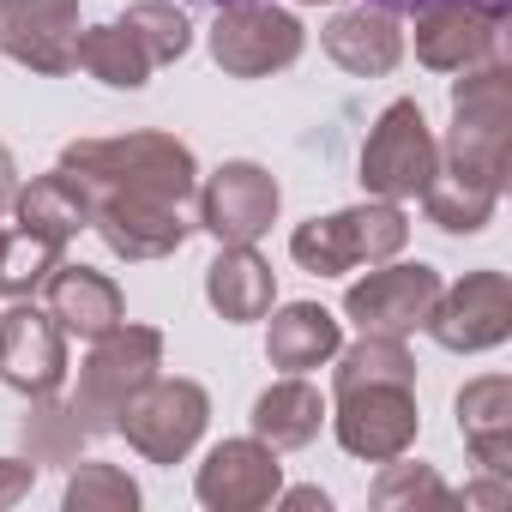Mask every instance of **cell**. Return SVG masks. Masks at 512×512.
<instances>
[{
  "label": "cell",
  "instance_id": "obj_3",
  "mask_svg": "<svg viewBox=\"0 0 512 512\" xmlns=\"http://www.w3.org/2000/svg\"><path fill=\"white\" fill-rule=\"evenodd\" d=\"M398 247H404V211L392 199L350 205L338 217H314V223H302L290 235V253L320 278H338V272H350L362 260H392Z\"/></svg>",
  "mask_w": 512,
  "mask_h": 512
},
{
  "label": "cell",
  "instance_id": "obj_10",
  "mask_svg": "<svg viewBox=\"0 0 512 512\" xmlns=\"http://www.w3.org/2000/svg\"><path fill=\"white\" fill-rule=\"evenodd\" d=\"M0 43L37 73H67L79 61V0H0Z\"/></svg>",
  "mask_w": 512,
  "mask_h": 512
},
{
  "label": "cell",
  "instance_id": "obj_21",
  "mask_svg": "<svg viewBox=\"0 0 512 512\" xmlns=\"http://www.w3.org/2000/svg\"><path fill=\"white\" fill-rule=\"evenodd\" d=\"M458 428L470 440V452L488 464V470H506V434H512V386L500 374L476 380L458 392Z\"/></svg>",
  "mask_w": 512,
  "mask_h": 512
},
{
  "label": "cell",
  "instance_id": "obj_8",
  "mask_svg": "<svg viewBox=\"0 0 512 512\" xmlns=\"http://www.w3.org/2000/svg\"><path fill=\"white\" fill-rule=\"evenodd\" d=\"M278 217V181L260 163H223L199 193V223L223 247H253Z\"/></svg>",
  "mask_w": 512,
  "mask_h": 512
},
{
  "label": "cell",
  "instance_id": "obj_11",
  "mask_svg": "<svg viewBox=\"0 0 512 512\" xmlns=\"http://www.w3.org/2000/svg\"><path fill=\"white\" fill-rule=\"evenodd\" d=\"M0 380L31 398H49L67 380V344H61L55 314H43V308L0 314Z\"/></svg>",
  "mask_w": 512,
  "mask_h": 512
},
{
  "label": "cell",
  "instance_id": "obj_4",
  "mask_svg": "<svg viewBox=\"0 0 512 512\" xmlns=\"http://www.w3.org/2000/svg\"><path fill=\"white\" fill-rule=\"evenodd\" d=\"M157 356H163V338L151 326H127V332L115 326V332L97 338L91 362L79 368V392H73V416L85 422V434L115 428L121 404L157 374Z\"/></svg>",
  "mask_w": 512,
  "mask_h": 512
},
{
  "label": "cell",
  "instance_id": "obj_12",
  "mask_svg": "<svg viewBox=\"0 0 512 512\" xmlns=\"http://www.w3.org/2000/svg\"><path fill=\"white\" fill-rule=\"evenodd\" d=\"M91 223L121 260H163L169 247L187 241L181 211L163 199H139V193H91Z\"/></svg>",
  "mask_w": 512,
  "mask_h": 512
},
{
  "label": "cell",
  "instance_id": "obj_23",
  "mask_svg": "<svg viewBox=\"0 0 512 512\" xmlns=\"http://www.w3.org/2000/svg\"><path fill=\"white\" fill-rule=\"evenodd\" d=\"M73 67H85V73H97L103 85H145L151 79V55L139 49V37L127 31V25H103V31H85L79 37V61Z\"/></svg>",
  "mask_w": 512,
  "mask_h": 512
},
{
  "label": "cell",
  "instance_id": "obj_27",
  "mask_svg": "<svg viewBox=\"0 0 512 512\" xmlns=\"http://www.w3.org/2000/svg\"><path fill=\"white\" fill-rule=\"evenodd\" d=\"M19 169H13V157H7V145H0V211H7L13 199H19V181H13Z\"/></svg>",
  "mask_w": 512,
  "mask_h": 512
},
{
  "label": "cell",
  "instance_id": "obj_16",
  "mask_svg": "<svg viewBox=\"0 0 512 512\" xmlns=\"http://www.w3.org/2000/svg\"><path fill=\"white\" fill-rule=\"evenodd\" d=\"M494 37H500V13L476 19L464 0H446V7L422 13V25H416V55H422L428 67H464V61H476Z\"/></svg>",
  "mask_w": 512,
  "mask_h": 512
},
{
  "label": "cell",
  "instance_id": "obj_2",
  "mask_svg": "<svg viewBox=\"0 0 512 512\" xmlns=\"http://www.w3.org/2000/svg\"><path fill=\"white\" fill-rule=\"evenodd\" d=\"M61 169H73L91 193H139V199H163L181 205L199 187L193 151L163 139V133H133V139H79L67 145Z\"/></svg>",
  "mask_w": 512,
  "mask_h": 512
},
{
  "label": "cell",
  "instance_id": "obj_5",
  "mask_svg": "<svg viewBox=\"0 0 512 512\" xmlns=\"http://www.w3.org/2000/svg\"><path fill=\"white\" fill-rule=\"evenodd\" d=\"M434 163H440V145L416 103H392L362 145V181L380 199H422V187L440 175Z\"/></svg>",
  "mask_w": 512,
  "mask_h": 512
},
{
  "label": "cell",
  "instance_id": "obj_20",
  "mask_svg": "<svg viewBox=\"0 0 512 512\" xmlns=\"http://www.w3.org/2000/svg\"><path fill=\"white\" fill-rule=\"evenodd\" d=\"M266 350H272V362H278L284 374H308V368H320V362L338 356V320H332L326 308H314V302H290V308L272 320Z\"/></svg>",
  "mask_w": 512,
  "mask_h": 512
},
{
  "label": "cell",
  "instance_id": "obj_26",
  "mask_svg": "<svg viewBox=\"0 0 512 512\" xmlns=\"http://www.w3.org/2000/svg\"><path fill=\"white\" fill-rule=\"evenodd\" d=\"M31 482H37V458L25 464V458H0V506H13L19 494H31Z\"/></svg>",
  "mask_w": 512,
  "mask_h": 512
},
{
  "label": "cell",
  "instance_id": "obj_18",
  "mask_svg": "<svg viewBox=\"0 0 512 512\" xmlns=\"http://www.w3.org/2000/svg\"><path fill=\"white\" fill-rule=\"evenodd\" d=\"M320 422H326V398H320L302 374L278 380L260 404H253V434H260L272 452H278V446H308V440L320 434Z\"/></svg>",
  "mask_w": 512,
  "mask_h": 512
},
{
  "label": "cell",
  "instance_id": "obj_9",
  "mask_svg": "<svg viewBox=\"0 0 512 512\" xmlns=\"http://www.w3.org/2000/svg\"><path fill=\"white\" fill-rule=\"evenodd\" d=\"M434 302H440V278H434V266H386V272H368L362 284H350V296H344V308H350V320L362 326V332H416V326H428V314H434Z\"/></svg>",
  "mask_w": 512,
  "mask_h": 512
},
{
  "label": "cell",
  "instance_id": "obj_6",
  "mask_svg": "<svg viewBox=\"0 0 512 512\" xmlns=\"http://www.w3.org/2000/svg\"><path fill=\"white\" fill-rule=\"evenodd\" d=\"M205 392L193 386V380H145L127 404H121V416H115V428L151 458V464H175L193 440H199V428H205Z\"/></svg>",
  "mask_w": 512,
  "mask_h": 512
},
{
  "label": "cell",
  "instance_id": "obj_7",
  "mask_svg": "<svg viewBox=\"0 0 512 512\" xmlns=\"http://www.w3.org/2000/svg\"><path fill=\"white\" fill-rule=\"evenodd\" d=\"M211 55L235 79H260L302 55V25L278 7H260V0H229L211 31Z\"/></svg>",
  "mask_w": 512,
  "mask_h": 512
},
{
  "label": "cell",
  "instance_id": "obj_24",
  "mask_svg": "<svg viewBox=\"0 0 512 512\" xmlns=\"http://www.w3.org/2000/svg\"><path fill=\"white\" fill-rule=\"evenodd\" d=\"M121 25L139 37V49L151 55V67H163V61H175L187 49V19L169 7V0H145V7H133Z\"/></svg>",
  "mask_w": 512,
  "mask_h": 512
},
{
  "label": "cell",
  "instance_id": "obj_17",
  "mask_svg": "<svg viewBox=\"0 0 512 512\" xmlns=\"http://www.w3.org/2000/svg\"><path fill=\"white\" fill-rule=\"evenodd\" d=\"M205 296L223 320H260L272 308V266L260 260L253 247H223L211 260V278H205Z\"/></svg>",
  "mask_w": 512,
  "mask_h": 512
},
{
  "label": "cell",
  "instance_id": "obj_25",
  "mask_svg": "<svg viewBox=\"0 0 512 512\" xmlns=\"http://www.w3.org/2000/svg\"><path fill=\"white\" fill-rule=\"evenodd\" d=\"M67 506L73 512H85V506H139V488L109 464H79L73 482H67Z\"/></svg>",
  "mask_w": 512,
  "mask_h": 512
},
{
  "label": "cell",
  "instance_id": "obj_22",
  "mask_svg": "<svg viewBox=\"0 0 512 512\" xmlns=\"http://www.w3.org/2000/svg\"><path fill=\"white\" fill-rule=\"evenodd\" d=\"M326 55L338 67H350V73H392L404 43H398L386 13H338L326 25Z\"/></svg>",
  "mask_w": 512,
  "mask_h": 512
},
{
  "label": "cell",
  "instance_id": "obj_28",
  "mask_svg": "<svg viewBox=\"0 0 512 512\" xmlns=\"http://www.w3.org/2000/svg\"><path fill=\"white\" fill-rule=\"evenodd\" d=\"M290 506H320V512H326V494H320V488H296Z\"/></svg>",
  "mask_w": 512,
  "mask_h": 512
},
{
  "label": "cell",
  "instance_id": "obj_15",
  "mask_svg": "<svg viewBox=\"0 0 512 512\" xmlns=\"http://www.w3.org/2000/svg\"><path fill=\"white\" fill-rule=\"evenodd\" d=\"M49 314L61 332H79V338H103L121 326V290L91 272V266H55L49 272Z\"/></svg>",
  "mask_w": 512,
  "mask_h": 512
},
{
  "label": "cell",
  "instance_id": "obj_19",
  "mask_svg": "<svg viewBox=\"0 0 512 512\" xmlns=\"http://www.w3.org/2000/svg\"><path fill=\"white\" fill-rule=\"evenodd\" d=\"M13 205H19V223L37 229V235H49V241H67L73 229L91 223V187L73 169H55V175L31 181Z\"/></svg>",
  "mask_w": 512,
  "mask_h": 512
},
{
  "label": "cell",
  "instance_id": "obj_14",
  "mask_svg": "<svg viewBox=\"0 0 512 512\" xmlns=\"http://www.w3.org/2000/svg\"><path fill=\"white\" fill-rule=\"evenodd\" d=\"M272 494H278V452L266 440H223L199 464V500L205 506L247 512V506H266Z\"/></svg>",
  "mask_w": 512,
  "mask_h": 512
},
{
  "label": "cell",
  "instance_id": "obj_1",
  "mask_svg": "<svg viewBox=\"0 0 512 512\" xmlns=\"http://www.w3.org/2000/svg\"><path fill=\"white\" fill-rule=\"evenodd\" d=\"M338 440L356 458H398L416 440L410 356L392 332H368L338 368Z\"/></svg>",
  "mask_w": 512,
  "mask_h": 512
},
{
  "label": "cell",
  "instance_id": "obj_13",
  "mask_svg": "<svg viewBox=\"0 0 512 512\" xmlns=\"http://www.w3.org/2000/svg\"><path fill=\"white\" fill-rule=\"evenodd\" d=\"M428 332H434L446 350H488V344H500V338L512 332V284H506L500 272L464 278V284L446 296V308L434 302Z\"/></svg>",
  "mask_w": 512,
  "mask_h": 512
}]
</instances>
